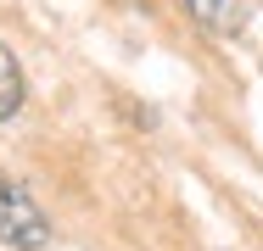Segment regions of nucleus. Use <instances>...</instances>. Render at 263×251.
Returning a JSON list of instances; mask_svg holds the SVG:
<instances>
[{"instance_id":"nucleus-1","label":"nucleus","mask_w":263,"mask_h":251,"mask_svg":"<svg viewBox=\"0 0 263 251\" xmlns=\"http://www.w3.org/2000/svg\"><path fill=\"white\" fill-rule=\"evenodd\" d=\"M0 246H11V251H45L51 246V218L28 196V184H17L6 173H0Z\"/></svg>"},{"instance_id":"nucleus-2","label":"nucleus","mask_w":263,"mask_h":251,"mask_svg":"<svg viewBox=\"0 0 263 251\" xmlns=\"http://www.w3.org/2000/svg\"><path fill=\"white\" fill-rule=\"evenodd\" d=\"M185 6H191V17L208 28L213 39L241 34V23H247V11H252V0H185Z\"/></svg>"},{"instance_id":"nucleus-3","label":"nucleus","mask_w":263,"mask_h":251,"mask_svg":"<svg viewBox=\"0 0 263 251\" xmlns=\"http://www.w3.org/2000/svg\"><path fill=\"white\" fill-rule=\"evenodd\" d=\"M17 106H23V67H17L11 50L0 45V123L17 117Z\"/></svg>"}]
</instances>
